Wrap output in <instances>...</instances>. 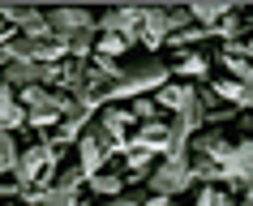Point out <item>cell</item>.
I'll return each mask as SVG.
<instances>
[{"label":"cell","mask_w":253,"mask_h":206,"mask_svg":"<svg viewBox=\"0 0 253 206\" xmlns=\"http://www.w3.org/2000/svg\"><path fill=\"white\" fill-rule=\"evenodd\" d=\"M90 185L99 193H120V176L116 172H99V176H90Z\"/></svg>","instance_id":"cell-10"},{"label":"cell","mask_w":253,"mask_h":206,"mask_svg":"<svg viewBox=\"0 0 253 206\" xmlns=\"http://www.w3.org/2000/svg\"><path fill=\"white\" fill-rule=\"evenodd\" d=\"M22 159H17V146L9 142V129H0V172H9V167H17Z\"/></svg>","instance_id":"cell-9"},{"label":"cell","mask_w":253,"mask_h":206,"mask_svg":"<svg viewBox=\"0 0 253 206\" xmlns=\"http://www.w3.org/2000/svg\"><path fill=\"white\" fill-rule=\"evenodd\" d=\"M163 82H168V69H163L159 60H150V65L133 69L129 78H116L112 95H137V90H150V86H163Z\"/></svg>","instance_id":"cell-4"},{"label":"cell","mask_w":253,"mask_h":206,"mask_svg":"<svg viewBox=\"0 0 253 206\" xmlns=\"http://www.w3.org/2000/svg\"><path fill=\"white\" fill-rule=\"evenodd\" d=\"M125 43H129V39H120V35H107V39H99V52H125Z\"/></svg>","instance_id":"cell-12"},{"label":"cell","mask_w":253,"mask_h":206,"mask_svg":"<svg viewBox=\"0 0 253 206\" xmlns=\"http://www.w3.org/2000/svg\"><path fill=\"white\" fill-rule=\"evenodd\" d=\"M137 22H146V9H116V13H107V17H103V26L112 30V35H120V30H129V26H137Z\"/></svg>","instance_id":"cell-8"},{"label":"cell","mask_w":253,"mask_h":206,"mask_svg":"<svg viewBox=\"0 0 253 206\" xmlns=\"http://www.w3.org/2000/svg\"><path fill=\"white\" fill-rule=\"evenodd\" d=\"M202 69H206V60H202V56H189L185 65H180V73H189V78H193V73H202Z\"/></svg>","instance_id":"cell-13"},{"label":"cell","mask_w":253,"mask_h":206,"mask_svg":"<svg viewBox=\"0 0 253 206\" xmlns=\"http://www.w3.org/2000/svg\"><path fill=\"white\" fill-rule=\"evenodd\" d=\"M60 69L52 65H39V60H9L4 65V86H26V90H35V82H52Z\"/></svg>","instance_id":"cell-2"},{"label":"cell","mask_w":253,"mask_h":206,"mask_svg":"<svg viewBox=\"0 0 253 206\" xmlns=\"http://www.w3.org/2000/svg\"><path fill=\"white\" fill-rule=\"evenodd\" d=\"M78 146H82V172H86V176H99V164H103V155L112 151V142H103V133H86Z\"/></svg>","instance_id":"cell-5"},{"label":"cell","mask_w":253,"mask_h":206,"mask_svg":"<svg viewBox=\"0 0 253 206\" xmlns=\"http://www.w3.org/2000/svg\"><path fill=\"white\" fill-rule=\"evenodd\" d=\"M47 159H52V151H47V146L26 151V155H22V164H17V180H22V185H30V180H35V172H39V167H47Z\"/></svg>","instance_id":"cell-6"},{"label":"cell","mask_w":253,"mask_h":206,"mask_svg":"<svg viewBox=\"0 0 253 206\" xmlns=\"http://www.w3.org/2000/svg\"><path fill=\"white\" fill-rule=\"evenodd\" d=\"M189 180H193V167H189L180 155H168V164H159L150 172V189L159 193V198H172V193L189 189Z\"/></svg>","instance_id":"cell-1"},{"label":"cell","mask_w":253,"mask_h":206,"mask_svg":"<svg viewBox=\"0 0 253 206\" xmlns=\"http://www.w3.org/2000/svg\"><path fill=\"white\" fill-rule=\"evenodd\" d=\"M26 103H30V121L35 124H52V121H60V116H69V99H60V95H47V90H26Z\"/></svg>","instance_id":"cell-3"},{"label":"cell","mask_w":253,"mask_h":206,"mask_svg":"<svg viewBox=\"0 0 253 206\" xmlns=\"http://www.w3.org/2000/svg\"><path fill=\"white\" fill-rule=\"evenodd\" d=\"M26 121V112L13 103V86H0V129H13Z\"/></svg>","instance_id":"cell-7"},{"label":"cell","mask_w":253,"mask_h":206,"mask_svg":"<svg viewBox=\"0 0 253 206\" xmlns=\"http://www.w3.org/2000/svg\"><path fill=\"white\" fill-rule=\"evenodd\" d=\"M223 13H227V4H198V9H193L198 22H214V17H223Z\"/></svg>","instance_id":"cell-11"}]
</instances>
